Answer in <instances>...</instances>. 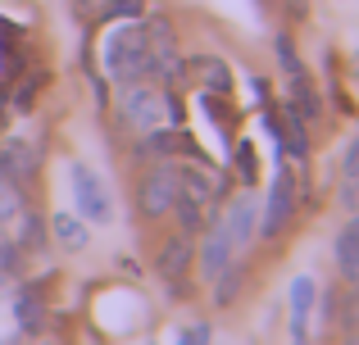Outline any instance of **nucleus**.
<instances>
[{
    "instance_id": "obj_14",
    "label": "nucleus",
    "mask_w": 359,
    "mask_h": 345,
    "mask_svg": "<svg viewBox=\"0 0 359 345\" xmlns=\"http://www.w3.org/2000/svg\"><path fill=\"white\" fill-rule=\"evenodd\" d=\"M196 73L205 78V87H210L214 96H228V91H232V78H228V69H223L219 59H210V55H205V59H196Z\"/></svg>"
},
{
    "instance_id": "obj_1",
    "label": "nucleus",
    "mask_w": 359,
    "mask_h": 345,
    "mask_svg": "<svg viewBox=\"0 0 359 345\" xmlns=\"http://www.w3.org/2000/svg\"><path fill=\"white\" fill-rule=\"evenodd\" d=\"M118 118L132 127V132H155V127H177L182 123V105L164 91L146 87V82H123L118 91Z\"/></svg>"
},
{
    "instance_id": "obj_8",
    "label": "nucleus",
    "mask_w": 359,
    "mask_h": 345,
    "mask_svg": "<svg viewBox=\"0 0 359 345\" xmlns=\"http://www.w3.org/2000/svg\"><path fill=\"white\" fill-rule=\"evenodd\" d=\"M32 169H36V150L27 141H5L0 146V177L18 182V177H27Z\"/></svg>"
},
{
    "instance_id": "obj_27",
    "label": "nucleus",
    "mask_w": 359,
    "mask_h": 345,
    "mask_svg": "<svg viewBox=\"0 0 359 345\" xmlns=\"http://www.w3.org/2000/svg\"><path fill=\"white\" fill-rule=\"evenodd\" d=\"M87 5H100V0H87Z\"/></svg>"
},
{
    "instance_id": "obj_22",
    "label": "nucleus",
    "mask_w": 359,
    "mask_h": 345,
    "mask_svg": "<svg viewBox=\"0 0 359 345\" xmlns=\"http://www.w3.org/2000/svg\"><path fill=\"white\" fill-rule=\"evenodd\" d=\"M346 177H351V182H359V141L346 150Z\"/></svg>"
},
{
    "instance_id": "obj_2",
    "label": "nucleus",
    "mask_w": 359,
    "mask_h": 345,
    "mask_svg": "<svg viewBox=\"0 0 359 345\" xmlns=\"http://www.w3.org/2000/svg\"><path fill=\"white\" fill-rule=\"evenodd\" d=\"M105 64L118 82H146L150 78V41H146V27L128 23L118 27L114 36L105 41Z\"/></svg>"
},
{
    "instance_id": "obj_17",
    "label": "nucleus",
    "mask_w": 359,
    "mask_h": 345,
    "mask_svg": "<svg viewBox=\"0 0 359 345\" xmlns=\"http://www.w3.org/2000/svg\"><path fill=\"white\" fill-rule=\"evenodd\" d=\"M337 264H341L346 277H359V237H355L351 227L337 237Z\"/></svg>"
},
{
    "instance_id": "obj_16",
    "label": "nucleus",
    "mask_w": 359,
    "mask_h": 345,
    "mask_svg": "<svg viewBox=\"0 0 359 345\" xmlns=\"http://www.w3.org/2000/svg\"><path fill=\"white\" fill-rule=\"evenodd\" d=\"M205 204L201 200H191V195H182V191H177L173 195V213H177V223H182V232H201L205 227Z\"/></svg>"
},
{
    "instance_id": "obj_28",
    "label": "nucleus",
    "mask_w": 359,
    "mask_h": 345,
    "mask_svg": "<svg viewBox=\"0 0 359 345\" xmlns=\"http://www.w3.org/2000/svg\"><path fill=\"white\" fill-rule=\"evenodd\" d=\"M351 345H359V341H351Z\"/></svg>"
},
{
    "instance_id": "obj_9",
    "label": "nucleus",
    "mask_w": 359,
    "mask_h": 345,
    "mask_svg": "<svg viewBox=\"0 0 359 345\" xmlns=\"http://www.w3.org/2000/svg\"><path fill=\"white\" fill-rule=\"evenodd\" d=\"M223 223H228V232H232V246H245V241L255 237V200L250 195H237V200L228 204V213H223Z\"/></svg>"
},
{
    "instance_id": "obj_26",
    "label": "nucleus",
    "mask_w": 359,
    "mask_h": 345,
    "mask_svg": "<svg viewBox=\"0 0 359 345\" xmlns=\"http://www.w3.org/2000/svg\"><path fill=\"white\" fill-rule=\"evenodd\" d=\"M0 291H5V273H0Z\"/></svg>"
},
{
    "instance_id": "obj_19",
    "label": "nucleus",
    "mask_w": 359,
    "mask_h": 345,
    "mask_svg": "<svg viewBox=\"0 0 359 345\" xmlns=\"http://www.w3.org/2000/svg\"><path fill=\"white\" fill-rule=\"evenodd\" d=\"M18 213V186L9 177H0V223H9Z\"/></svg>"
},
{
    "instance_id": "obj_13",
    "label": "nucleus",
    "mask_w": 359,
    "mask_h": 345,
    "mask_svg": "<svg viewBox=\"0 0 359 345\" xmlns=\"http://www.w3.org/2000/svg\"><path fill=\"white\" fill-rule=\"evenodd\" d=\"M177 191L191 195V200H201V204L214 200V182H210L205 169H177Z\"/></svg>"
},
{
    "instance_id": "obj_15",
    "label": "nucleus",
    "mask_w": 359,
    "mask_h": 345,
    "mask_svg": "<svg viewBox=\"0 0 359 345\" xmlns=\"http://www.w3.org/2000/svg\"><path fill=\"white\" fill-rule=\"evenodd\" d=\"M18 328H27V332H41V323H46V309H41V295L36 291H23L18 295Z\"/></svg>"
},
{
    "instance_id": "obj_10",
    "label": "nucleus",
    "mask_w": 359,
    "mask_h": 345,
    "mask_svg": "<svg viewBox=\"0 0 359 345\" xmlns=\"http://www.w3.org/2000/svg\"><path fill=\"white\" fill-rule=\"evenodd\" d=\"M214 304H219V309H228V304H237V295H241V286H245V264L241 259H228V264H223V273L214 277Z\"/></svg>"
},
{
    "instance_id": "obj_18",
    "label": "nucleus",
    "mask_w": 359,
    "mask_h": 345,
    "mask_svg": "<svg viewBox=\"0 0 359 345\" xmlns=\"http://www.w3.org/2000/svg\"><path fill=\"white\" fill-rule=\"evenodd\" d=\"M18 246H27V250H41L46 246V218H41V213H27V218H23Z\"/></svg>"
},
{
    "instance_id": "obj_7",
    "label": "nucleus",
    "mask_w": 359,
    "mask_h": 345,
    "mask_svg": "<svg viewBox=\"0 0 359 345\" xmlns=\"http://www.w3.org/2000/svg\"><path fill=\"white\" fill-rule=\"evenodd\" d=\"M232 255H237V246H232V232H228V223L219 218V223L210 227V237H205V250H201V273H205V282H214Z\"/></svg>"
},
{
    "instance_id": "obj_23",
    "label": "nucleus",
    "mask_w": 359,
    "mask_h": 345,
    "mask_svg": "<svg viewBox=\"0 0 359 345\" xmlns=\"http://www.w3.org/2000/svg\"><path fill=\"white\" fill-rule=\"evenodd\" d=\"M205 341H210V328H191L187 332V345H205Z\"/></svg>"
},
{
    "instance_id": "obj_25",
    "label": "nucleus",
    "mask_w": 359,
    "mask_h": 345,
    "mask_svg": "<svg viewBox=\"0 0 359 345\" xmlns=\"http://www.w3.org/2000/svg\"><path fill=\"white\" fill-rule=\"evenodd\" d=\"M346 227H351V232H355V237H359V213H355V218H351V223H346Z\"/></svg>"
},
{
    "instance_id": "obj_3",
    "label": "nucleus",
    "mask_w": 359,
    "mask_h": 345,
    "mask_svg": "<svg viewBox=\"0 0 359 345\" xmlns=\"http://www.w3.org/2000/svg\"><path fill=\"white\" fill-rule=\"evenodd\" d=\"M173 195H177V169L159 164V169H150L146 177H141V186H137V209L146 213V218H164V213L173 209Z\"/></svg>"
},
{
    "instance_id": "obj_4",
    "label": "nucleus",
    "mask_w": 359,
    "mask_h": 345,
    "mask_svg": "<svg viewBox=\"0 0 359 345\" xmlns=\"http://www.w3.org/2000/svg\"><path fill=\"white\" fill-rule=\"evenodd\" d=\"M69 177H73V195H78V209L87 213L91 223H109L114 204H109V191H105V182H100V177L91 173L87 164H73V169H69Z\"/></svg>"
},
{
    "instance_id": "obj_5",
    "label": "nucleus",
    "mask_w": 359,
    "mask_h": 345,
    "mask_svg": "<svg viewBox=\"0 0 359 345\" xmlns=\"http://www.w3.org/2000/svg\"><path fill=\"white\" fill-rule=\"evenodd\" d=\"M291 209H296V177H291V169L282 164L278 177H273V191H269V213H264V232L259 237H278L282 223L291 218Z\"/></svg>"
},
{
    "instance_id": "obj_21",
    "label": "nucleus",
    "mask_w": 359,
    "mask_h": 345,
    "mask_svg": "<svg viewBox=\"0 0 359 345\" xmlns=\"http://www.w3.org/2000/svg\"><path fill=\"white\" fill-rule=\"evenodd\" d=\"M237 173L245 177V182H255V146L250 141L237 146Z\"/></svg>"
},
{
    "instance_id": "obj_20",
    "label": "nucleus",
    "mask_w": 359,
    "mask_h": 345,
    "mask_svg": "<svg viewBox=\"0 0 359 345\" xmlns=\"http://www.w3.org/2000/svg\"><path fill=\"white\" fill-rule=\"evenodd\" d=\"M141 5H146V0H105V14L100 18H137Z\"/></svg>"
},
{
    "instance_id": "obj_6",
    "label": "nucleus",
    "mask_w": 359,
    "mask_h": 345,
    "mask_svg": "<svg viewBox=\"0 0 359 345\" xmlns=\"http://www.w3.org/2000/svg\"><path fill=\"white\" fill-rule=\"evenodd\" d=\"M196 264V246H191V232H173V237L159 246V259H155V268H159V277L164 282H182L187 277V268Z\"/></svg>"
},
{
    "instance_id": "obj_11",
    "label": "nucleus",
    "mask_w": 359,
    "mask_h": 345,
    "mask_svg": "<svg viewBox=\"0 0 359 345\" xmlns=\"http://www.w3.org/2000/svg\"><path fill=\"white\" fill-rule=\"evenodd\" d=\"M309 304H314V282H309V277H300V282L291 286V332H296V341H305Z\"/></svg>"
},
{
    "instance_id": "obj_24",
    "label": "nucleus",
    "mask_w": 359,
    "mask_h": 345,
    "mask_svg": "<svg viewBox=\"0 0 359 345\" xmlns=\"http://www.w3.org/2000/svg\"><path fill=\"white\" fill-rule=\"evenodd\" d=\"M351 318H355V328H359V291H355V309H351Z\"/></svg>"
},
{
    "instance_id": "obj_12",
    "label": "nucleus",
    "mask_w": 359,
    "mask_h": 345,
    "mask_svg": "<svg viewBox=\"0 0 359 345\" xmlns=\"http://www.w3.org/2000/svg\"><path fill=\"white\" fill-rule=\"evenodd\" d=\"M46 227L55 232V241H60L64 250H82V246H87V227H82V223L73 218V213H55V218L46 223Z\"/></svg>"
}]
</instances>
